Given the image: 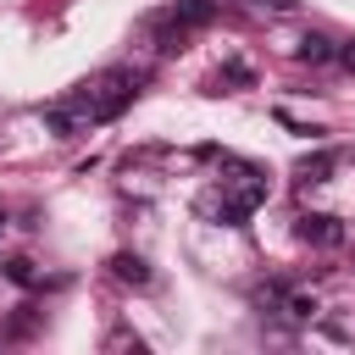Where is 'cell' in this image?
Segmentation results:
<instances>
[{
    "label": "cell",
    "mask_w": 355,
    "mask_h": 355,
    "mask_svg": "<svg viewBox=\"0 0 355 355\" xmlns=\"http://www.w3.org/2000/svg\"><path fill=\"white\" fill-rule=\"evenodd\" d=\"M139 72H128V67H111V72H100L94 83H83V94L67 105L78 122H111V116H122L128 105H133V94H139Z\"/></svg>",
    "instance_id": "6da1fadb"
},
{
    "label": "cell",
    "mask_w": 355,
    "mask_h": 355,
    "mask_svg": "<svg viewBox=\"0 0 355 355\" xmlns=\"http://www.w3.org/2000/svg\"><path fill=\"white\" fill-rule=\"evenodd\" d=\"M333 55H338V44H333L327 33H305V39H300V61L322 67V61H333Z\"/></svg>",
    "instance_id": "8992f818"
},
{
    "label": "cell",
    "mask_w": 355,
    "mask_h": 355,
    "mask_svg": "<svg viewBox=\"0 0 355 355\" xmlns=\"http://www.w3.org/2000/svg\"><path fill=\"white\" fill-rule=\"evenodd\" d=\"M6 277H11L17 288H28V283H33V261H6Z\"/></svg>",
    "instance_id": "ba28073f"
},
{
    "label": "cell",
    "mask_w": 355,
    "mask_h": 355,
    "mask_svg": "<svg viewBox=\"0 0 355 355\" xmlns=\"http://www.w3.org/2000/svg\"><path fill=\"white\" fill-rule=\"evenodd\" d=\"M333 61H338V67H349V72H355V39H349V44H338V55H333Z\"/></svg>",
    "instance_id": "30bf717a"
},
{
    "label": "cell",
    "mask_w": 355,
    "mask_h": 355,
    "mask_svg": "<svg viewBox=\"0 0 355 355\" xmlns=\"http://www.w3.org/2000/svg\"><path fill=\"white\" fill-rule=\"evenodd\" d=\"M216 22V0H172L166 11L150 17V33H155V50H178L194 28H211Z\"/></svg>",
    "instance_id": "7a4b0ae2"
},
{
    "label": "cell",
    "mask_w": 355,
    "mask_h": 355,
    "mask_svg": "<svg viewBox=\"0 0 355 355\" xmlns=\"http://www.w3.org/2000/svg\"><path fill=\"white\" fill-rule=\"evenodd\" d=\"M111 277H116V283H133V288H144V283H150V266H144L139 255H128V250H122V255H111Z\"/></svg>",
    "instance_id": "5b68a950"
},
{
    "label": "cell",
    "mask_w": 355,
    "mask_h": 355,
    "mask_svg": "<svg viewBox=\"0 0 355 355\" xmlns=\"http://www.w3.org/2000/svg\"><path fill=\"white\" fill-rule=\"evenodd\" d=\"M283 311H288L294 322H311V316H316V300H311V294H283Z\"/></svg>",
    "instance_id": "52a82bcc"
},
{
    "label": "cell",
    "mask_w": 355,
    "mask_h": 355,
    "mask_svg": "<svg viewBox=\"0 0 355 355\" xmlns=\"http://www.w3.org/2000/svg\"><path fill=\"white\" fill-rule=\"evenodd\" d=\"M216 83H250V67H244V61H227V67H222V78H216Z\"/></svg>",
    "instance_id": "9c48e42d"
},
{
    "label": "cell",
    "mask_w": 355,
    "mask_h": 355,
    "mask_svg": "<svg viewBox=\"0 0 355 355\" xmlns=\"http://www.w3.org/2000/svg\"><path fill=\"white\" fill-rule=\"evenodd\" d=\"M294 233H300L305 244H316V250H338V244H344V222H338V216H322V211H316V216H300Z\"/></svg>",
    "instance_id": "3957f363"
},
{
    "label": "cell",
    "mask_w": 355,
    "mask_h": 355,
    "mask_svg": "<svg viewBox=\"0 0 355 355\" xmlns=\"http://www.w3.org/2000/svg\"><path fill=\"white\" fill-rule=\"evenodd\" d=\"M261 6H272V11H288V6H294V0H261Z\"/></svg>",
    "instance_id": "8fae6325"
},
{
    "label": "cell",
    "mask_w": 355,
    "mask_h": 355,
    "mask_svg": "<svg viewBox=\"0 0 355 355\" xmlns=\"http://www.w3.org/2000/svg\"><path fill=\"white\" fill-rule=\"evenodd\" d=\"M333 166H338V155H333V150H316V155H305V161L294 166V178H300V183H327Z\"/></svg>",
    "instance_id": "277c9868"
}]
</instances>
